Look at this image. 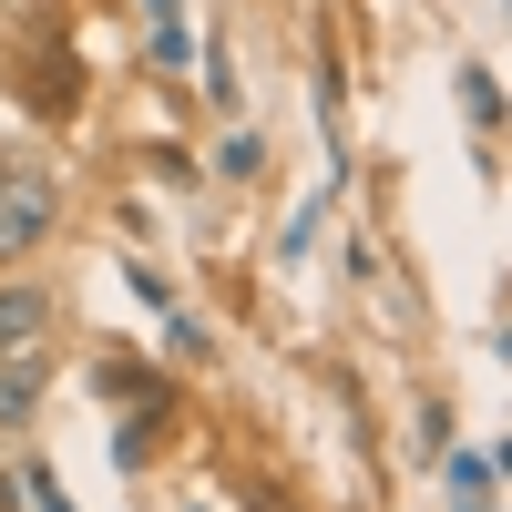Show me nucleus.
<instances>
[{
	"label": "nucleus",
	"instance_id": "f257e3e1",
	"mask_svg": "<svg viewBox=\"0 0 512 512\" xmlns=\"http://www.w3.org/2000/svg\"><path fill=\"white\" fill-rule=\"evenodd\" d=\"M62 236V185L41 164H0V267H31Z\"/></svg>",
	"mask_w": 512,
	"mask_h": 512
},
{
	"label": "nucleus",
	"instance_id": "f03ea898",
	"mask_svg": "<svg viewBox=\"0 0 512 512\" xmlns=\"http://www.w3.org/2000/svg\"><path fill=\"white\" fill-rule=\"evenodd\" d=\"M52 318H62L52 277H31V267H0V349H41V338H52Z\"/></svg>",
	"mask_w": 512,
	"mask_h": 512
},
{
	"label": "nucleus",
	"instance_id": "7ed1b4c3",
	"mask_svg": "<svg viewBox=\"0 0 512 512\" xmlns=\"http://www.w3.org/2000/svg\"><path fill=\"white\" fill-rule=\"evenodd\" d=\"M41 390H52V338H41V349H0V431H31L41 420Z\"/></svg>",
	"mask_w": 512,
	"mask_h": 512
},
{
	"label": "nucleus",
	"instance_id": "20e7f679",
	"mask_svg": "<svg viewBox=\"0 0 512 512\" xmlns=\"http://www.w3.org/2000/svg\"><path fill=\"white\" fill-rule=\"evenodd\" d=\"M21 502H31V512H72V502L52 492V461H31V472H21Z\"/></svg>",
	"mask_w": 512,
	"mask_h": 512
}]
</instances>
